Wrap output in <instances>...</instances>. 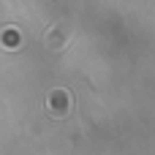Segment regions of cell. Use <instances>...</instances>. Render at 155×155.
<instances>
[{"label": "cell", "mask_w": 155, "mask_h": 155, "mask_svg": "<svg viewBox=\"0 0 155 155\" xmlns=\"http://www.w3.org/2000/svg\"><path fill=\"white\" fill-rule=\"evenodd\" d=\"M3 44H8V46H19V33H16V30L3 33Z\"/></svg>", "instance_id": "cell-2"}, {"label": "cell", "mask_w": 155, "mask_h": 155, "mask_svg": "<svg viewBox=\"0 0 155 155\" xmlns=\"http://www.w3.org/2000/svg\"><path fill=\"white\" fill-rule=\"evenodd\" d=\"M68 95L63 93V90H54L52 95H49V109L54 112V114H65V109H68Z\"/></svg>", "instance_id": "cell-1"}]
</instances>
